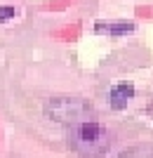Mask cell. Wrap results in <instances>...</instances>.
I'll return each mask as SVG.
<instances>
[{"instance_id":"1","label":"cell","mask_w":153,"mask_h":158,"mask_svg":"<svg viewBox=\"0 0 153 158\" xmlns=\"http://www.w3.org/2000/svg\"><path fill=\"white\" fill-rule=\"evenodd\" d=\"M66 142L68 149L80 158H101L106 156L108 146H111V135H108L106 125L90 118L68 127Z\"/></svg>"},{"instance_id":"2","label":"cell","mask_w":153,"mask_h":158,"mask_svg":"<svg viewBox=\"0 0 153 158\" xmlns=\"http://www.w3.org/2000/svg\"><path fill=\"white\" fill-rule=\"evenodd\" d=\"M45 113H47V118H52L54 123L71 127L75 123L94 118V106L90 102H85V99H78V97H54L45 104Z\"/></svg>"},{"instance_id":"3","label":"cell","mask_w":153,"mask_h":158,"mask_svg":"<svg viewBox=\"0 0 153 158\" xmlns=\"http://www.w3.org/2000/svg\"><path fill=\"white\" fill-rule=\"evenodd\" d=\"M134 97V85L132 83H118V85L111 87V92H108V104H111V109H115V111H120V109H125L127 102Z\"/></svg>"},{"instance_id":"4","label":"cell","mask_w":153,"mask_h":158,"mask_svg":"<svg viewBox=\"0 0 153 158\" xmlns=\"http://www.w3.org/2000/svg\"><path fill=\"white\" fill-rule=\"evenodd\" d=\"M132 21H97L94 31L97 33H106V35H127V33L134 31Z\"/></svg>"},{"instance_id":"5","label":"cell","mask_w":153,"mask_h":158,"mask_svg":"<svg viewBox=\"0 0 153 158\" xmlns=\"http://www.w3.org/2000/svg\"><path fill=\"white\" fill-rule=\"evenodd\" d=\"M115 158H153V149H146V146H134V149H127V151L118 153Z\"/></svg>"},{"instance_id":"6","label":"cell","mask_w":153,"mask_h":158,"mask_svg":"<svg viewBox=\"0 0 153 158\" xmlns=\"http://www.w3.org/2000/svg\"><path fill=\"white\" fill-rule=\"evenodd\" d=\"M14 14H17V10H14V7H0V21L12 19Z\"/></svg>"}]
</instances>
